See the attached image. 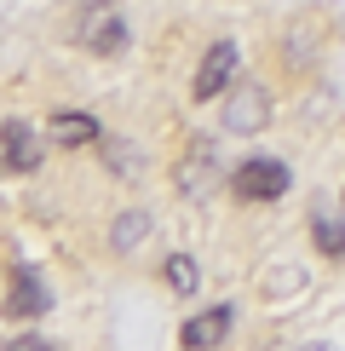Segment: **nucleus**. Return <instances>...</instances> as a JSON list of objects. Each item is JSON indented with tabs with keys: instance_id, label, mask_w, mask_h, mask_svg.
I'll use <instances>...</instances> for the list:
<instances>
[{
	"instance_id": "nucleus-2",
	"label": "nucleus",
	"mask_w": 345,
	"mask_h": 351,
	"mask_svg": "<svg viewBox=\"0 0 345 351\" xmlns=\"http://www.w3.org/2000/svg\"><path fill=\"white\" fill-rule=\"evenodd\" d=\"M230 196L242 202V208H265V202H282L288 184H294V173H288V162H277V156H248V162L230 167Z\"/></svg>"
},
{
	"instance_id": "nucleus-4",
	"label": "nucleus",
	"mask_w": 345,
	"mask_h": 351,
	"mask_svg": "<svg viewBox=\"0 0 345 351\" xmlns=\"http://www.w3.org/2000/svg\"><path fill=\"white\" fill-rule=\"evenodd\" d=\"M219 127L230 138H259L270 127V93L259 81H230V93L219 98Z\"/></svg>"
},
{
	"instance_id": "nucleus-9",
	"label": "nucleus",
	"mask_w": 345,
	"mask_h": 351,
	"mask_svg": "<svg viewBox=\"0 0 345 351\" xmlns=\"http://www.w3.org/2000/svg\"><path fill=\"white\" fill-rule=\"evenodd\" d=\"M52 311V294L35 271H12V288H6V317L12 323H40Z\"/></svg>"
},
{
	"instance_id": "nucleus-1",
	"label": "nucleus",
	"mask_w": 345,
	"mask_h": 351,
	"mask_svg": "<svg viewBox=\"0 0 345 351\" xmlns=\"http://www.w3.org/2000/svg\"><path fill=\"white\" fill-rule=\"evenodd\" d=\"M75 47L92 58H121L127 52V12L121 0H86L75 12Z\"/></svg>"
},
{
	"instance_id": "nucleus-12",
	"label": "nucleus",
	"mask_w": 345,
	"mask_h": 351,
	"mask_svg": "<svg viewBox=\"0 0 345 351\" xmlns=\"http://www.w3.org/2000/svg\"><path fill=\"white\" fill-rule=\"evenodd\" d=\"M162 282H167V294L196 300V294H201V265H196V254H167V259H162Z\"/></svg>"
},
{
	"instance_id": "nucleus-14",
	"label": "nucleus",
	"mask_w": 345,
	"mask_h": 351,
	"mask_svg": "<svg viewBox=\"0 0 345 351\" xmlns=\"http://www.w3.org/2000/svg\"><path fill=\"white\" fill-rule=\"evenodd\" d=\"M12 351H52V340L47 334H18V340H6Z\"/></svg>"
},
{
	"instance_id": "nucleus-8",
	"label": "nucleus",
	"mask_w": 345,
	"mask_h": 351,
	"mask_svg": "<svg viewBox=\"0 0 345 351\" xmlns=\"http://www.w3.org/2000/svg\"><path fill=\"white\" fill-rule=\"evenodd\" d=\"M230 323H236V305H207V311H196V317H184L179 323V346L184 351H201V346H225V334Z\"/></svg>"
},
{
	"instance_id": "nucleus-6",
	"label": "nucleus",
	"mask_w": 345,
	"mask_h": 351,
	"mask_svg": "<svg viewBox=\"0 0 345 351\" xmlns=\"http://www.w3.org/2000/svg\"><path fill=\"white\" fill-rule=\"evenodd\" d=\"M40 162H47V138L23 115H6L0 121V173H35Z\"/></svg>"
},
{
	"instance_id": "nucleus-3",
	"label": "nucleus",
	"mask_w": 345,
	"mask_h": 351,
	"mask_svg": "<svg viewBox=\"0 0 345 351\" xmlns=\"http://www.w3.org/2000/svg\"><path fill=\"white\" fill-rule=\"evenodd\" d=\"M225 179H230V173L219 167V144H213V138H190L184 156L172 162V184H179L184 202H207Z\"/></svg>"
},
{
	"instance_id": "nucleus-10",
	"label": "nucleus",
	"mask_w": 345,
	"mask_h": 351,
	"mask_svg": "<svg viewBox=\"0 0 345 351\" xmlns=\"http://www.w3.org/2000/svg\"><path fill=\"white\" fill-rule=\"evenodd\" d=\"M47 133H52V144H64V150L104 144V127H98V115H86V110H58L52 121H47Z\"/></svg>"
},
{
	"instance_id": "nucleus-11",
	"label": "nucleus",
	"mask_w": 345,
	"mask_h": 351,
	"mask_svg": "<svg viewBox=\"0 0 345 351\" xmlns=\"http://www.w3.org/2000/svg\"><path fill=\"white\" fill-rule=\"evenodd\" d=\"M144 242H150V213L144 208H127V213L110 219V254L115 259H133Z\"/></svg>"
},
{
	"instance_id": "nucleus-5",
	"label": "nucleus",
	"mask_w": 345,
	"mask_h": 351,
	"mask_svg": "<svg viewBox=\"0 0 345 351\" xmlns=\"http://www.w3.org/2000/svg\"><path fill=\"white\" fill-rule=\"evenodd\" d=\"M236 64H242V47H236V40H213V47L201 52V64H196L190 98H196V104H207V98H225V93H230V81H236Z\"/></svg>"
},
{
	"instance_id": "nucleus-7",
	"label": "nucleus",
	"mask_w": 345,
	"mask_h": 351,
	"mask_svg": "<svg viewBox=\"0 0 345 351\" xmlns=\"http://www.w3.org/2000/svg\"><path fill=\"white\" fill-rule=\"evenodd\" d=\"M316 23L322 18H294L282 29V69L288 75H305V69H316V58H322V35H316Z\"/></svg>"
},
{
	"instance_id": "nucleus-13",
	"label": "nucleus",
	"mask_w": 345,
	"mask_h": 351,
	"mask_svg": "<svg viewBox=\"0 0 345 351\" xmlns=\"http://www.w3.org/2000/svg\"><path fill=\"white\" fill-rule=\"evenodd\" d=\"M311 242H316V254H322V259L345 265V219H328V213H316V219H311Z\"/></svg>"
}]
</instances>
